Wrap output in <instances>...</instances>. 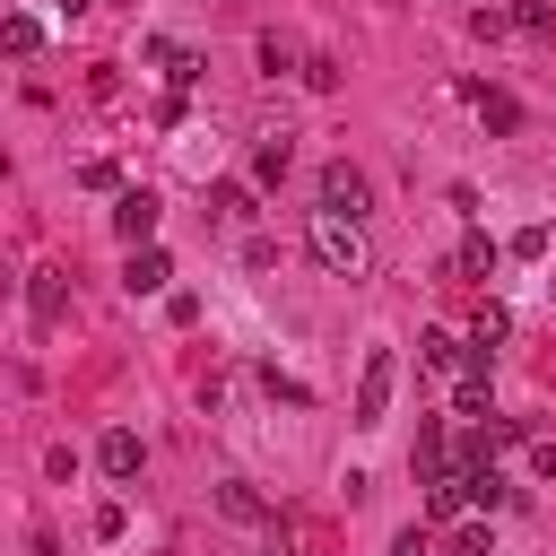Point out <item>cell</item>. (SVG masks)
I'll list each match as a JSON object with an SVG mask.
<instances>
[{"label":"cell","instance_id":"19","mask_svg":"<svg viewBox=\"0 0 556 556\" xmlns=\"http://www.w3.org/2000/svg\"><path fill=\"white\" fill-rule=\"evenodd\" d=\"M261 70H304V61H295V43H287V35H261Z\"/></svg>","mask_w":556,"mask_h":556},{"label":"cell","instance_id":"8","mask_svg":"<svg viewBox=\"0 0 556 556\" xmlns=\"http://www.w3.org/2000/svg\"><path fill=\"white\" fill-rule=\"evenodd\" d=\"M165 278H174V261H165L156 243H130V261H122V287H130V295H156Z\"/></svg>","mask_w":556,"mask_h":556},{"label":"cell","instance_id":"23","mask_svg":"<svg viewBox=\"0 0 556 556\" xmlns=\"http://www.w3.org/2000/svg\"><path fill=\"white\" fill-rule=\"evenodd\" d=\"M391 556H434V539H426V530H400V539H391Z\"/></svg>","mask_w":556,"mask_h":556},{"label":"cell","instance_id":"4","mask_svg":"<svg viewBox=\"0 0 556 556\" xmlns=\"http://www.w3.org/2000/svg\"><path fill=\"white\" fill-rule=\"evenodd\" d=\"M478 356H486V348H469L460 330H417V365H426V374H469Z\"/></svg>","mask_w":556,"mask_h":556},{"label":"cell","instance_id":"2","mask_svg":"<svg viewBox=\"0 0 556 556\" xmlns=\"http://www.w3.org/2000/svg\"><path fill=\"white\" fill-rule=\"evenodd\" d=\"M321 208H339V217H365V208H374V182H365L348 156H330V165H321Z\"/></svg>","mask_w":556,"mask_h":556},{"label":"cell","instance_id":"14","mask_svg":"<svg viewBox=\"0 0 556 556\" xmlns=\"http://www.w3.org/2000/svg\"><path fill=\"white\" fill-rule=\"evenodd\" d=\"M208 217H217V226H243V217H252V182H217V191H208Z\"/></svg>","mask_w":556,"mask_h":556},{"label":"cell","instance_id":"25","mask_svg":"<svg viewBox=\"0 0 556 556\" xmlns=\"http://www.w3.org/2000/svg\"><path fill=\"white\" fill-rule=\"evenodd\" d=\"M61 9H70V17H78V9H96V0H61Z\"/></svg>","mask_w":556,"mask_h":556},{"label":"cell","instance_id":"21","mask_svg":"<svg viewBox=\"0 0 556 556\" xmlns=\"http://www.w3.org/2000/svg\"><path fill=\"white\" fill-rule=\"evenodd\" d=\"M304 87H321V96H330V87H339V61H330V52H313V61H304Z\"/></svg>","mask_w":556,"mask_h":556},{"label":"cell","instance_id":"24","mask_svg":"<svg viewBox=\"0 0 556 556\" xmlns=\"http://www.w3.org/2000/svg\"><path fill=\"white\" fill-rule=\"evenodd\" d=\"M269 556H295V539H287V521H269Z\"/></svg>","mask_w":556,"mask_h":556},{"label":"cell","instance_id":"17","mask_svg":"<svg viewBox=\"0 0 556 556\" xmlns=\"http://www.w3.org/2000/svg\"><path fill=\"white\" fill-rule=\"evenodd\" d=\"M78 182H87V191H122V165H113V156H87Z\"/></svg>","mask_w":556,"mask_h":556},{"label":"cell","instance_id":"11","mask_svg":"<svg viewBox=\"0 0 556 556\" xmlns=\"http://www.w3.org/2000/svg\"><path fill=\"white\" fill-rule=\"evenodd\" d=\"M26 304H35V321L52 330V321L70 313V287H61V269H35V287H26Z\"/></svg>","mask_w":556,"mask_h":556},{"label":"cell","instance_id":"13","mask_svg":"<svg viewBox=\"0 0 556 556\" xmlns=\"http://www.w3.org/2000/svg\"><path fill=\"white\" fill-rule=\"evenodd\" d=\"M452 269H460V278H495V269H504V243H495V235H469Z\"/></svg>","mask_w":556,"mask_h":556},{"label":"cell","instance_id":"12","mask_svg":"<svg viewBox=\"0 0 556 556\" xmlns=\"http://www.w3.org/2000/svg\"><path fill=\"white\" fill-rule=\"evenodd\" d=\"M504 339H513V313H504V304H495V295H486V304H478V313H469V348H486V356H495V348H504Z\"/></svg>","mask_w":556,"mask_h":556},{"label":"cell","instance_id":"15","mask_svg":"<svg viewBox=\"0 0 556 556\" xmlns=\"http://www.w3.org/2000/svg\"><path fill=\"white\" fill-rule=\"evenodd\" d=\"M217 513H226V521H269V504H261L243 478H226V486H217Z\"/></svg>","mask_w":556,"mask_h":556},{"label":"cell","instance_id":"16","mask_svg":"<svg viewBox=\"0 0 556 556\" xmlns=\"http://www.w3.org/2000/svg\"><path fill=\"white\" fill-rule=\"evenodd\" d=\"M0 43H9V52H17V61H26V52H35V43H43V26H35V17H9V26H0Z\"/></svg>","mask_w":556,"mask_h":556},{"label":"cell","instance_id":"10","mask_svg":"<svg viewBox=\"0 0 556 556\" xmlns=\"http://www.w3.org/2000/svg\"><path fill=\"white\" fill-rule=\"evenodd\" d=\"M287 165H295V130H261L252 139V182H278Z\"/></svg>","mask_w":556,"mask_h":556},{"label":"cell","instance_id":"1","mask_svg":"<svg viewBox=\"0 0 556 556\" xmlns=\"http://www.w3.org/2000/svg\"><path fill=\"white\" fill-rule=\"evenodd\" d=\"M304 252H313L330 278H365V269H374L365 217H339V208H313V217H304Z\"/></svg>","mask_w":556,"mask_h":556},{"label":"cell","instance_id":"9","mask_svg":"<svg viewBox=\"0 0 556 556\" xmlns=\"http://www.w3.org/2000/svg\"><path fill=\"white\" fill-rule=\"evenodd\" d=\"M96 460H104V478H139V469H148V443H139L130 426H113V434L96 443Z\"/></svg>","mask_w":556,"mask_h":556},{"label":"cell","instance_id":"6","mask_svg":"<svg viewBox=\"0 0 556 556\" xmlns=\"http://www.w3.org/2000/svg\"><path fill=\"white\" fill-rule=\"evenodd\" d=\"M148 61L165 70V87H174V96H182V87H200V70H208V61H200L191 43H174V35H156V43H148Z\"/></svg>","mask_w":556,"mask_h":556},{"label":"cell","instance_id":"3","mask_svg":"<svg viewBox=\"0 0 556 556\" xmlns=\"http://www.w3.org/2000/svg\"><path fill=\"white\" fill-rule=\"evenodd\" d=\"M391 382H400V365H391V348H374V356H365V374H356V426H382Z\"/></svg>","mask_w":556,"mask_h":556},{"label":"cell","instance_id":"5","mask_svg":"<svg viewBox=\"0 0 556 556\" xmlns=\"http://www.w3.org/2000/svg\"><path fill=\"white\" fill-rule=\"evenodd\" d=\"M156 217H165L156 191H113V235L122 243H156Z\"/></svg>","mask_w":556,"mask_h":556},{"label":"cell","instance_id":"7","mask_svg":"<svg viewBox=\"0 0 556 556\" xmlns=\"http://www.w3.org/2000/svg\"><path fill=\"white\" fill-rule=\"evenodd\" d=\"M469 113H478V122H486V130H495V139H513V130H521V104H513V96H504V87H486V78H478V87H469Z\"/></svg>","mask_w":556,"mask_h":556},{"label":"cell","instance_id":"22","mask_svg":"<svg viewBox=\"0 0 556 556\" xmlns=\"http://www.w3.org/2000/svg\"><path fill=\"white\" fill-rule=\"evenodd\" d=\"M530 469H539V478H556V434H539V443H530Z\"/></svg>","mask_w":556,"mask_h":556},{"label":"cell","instance_id":"20","mask_svg":"<svg viewBox=\"0 0 556 556\" xmlns=\"http://www.w3.org/2000/svg\"><path fill=\"white\" fill-rule=\"evenodd\" d=\"M513 26H521V35H547L556 17H547V0H521V9H513Z\"/></svg>","mask_w":556,"mask_h":556},{"label":"cell","instance_id":"18","mask_svg":"<svg viewBox=\"0 0 556 556\" xmlns=\"http://www.w3.org/2000/svg\"><path fill=\"white\" fill-rule=\"evenodd\" d=\"M452 556H495V539H486V521H460V530H452Z\"/></svg>","mask_w":556,"mask_h":556}]
</instances>
